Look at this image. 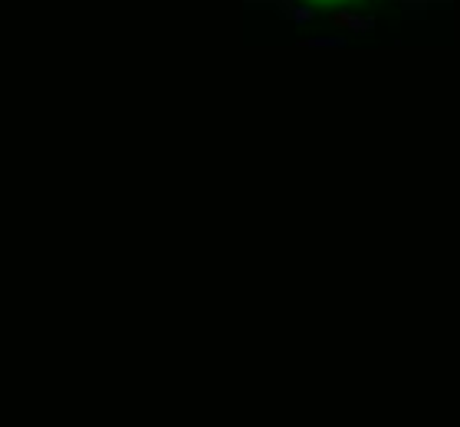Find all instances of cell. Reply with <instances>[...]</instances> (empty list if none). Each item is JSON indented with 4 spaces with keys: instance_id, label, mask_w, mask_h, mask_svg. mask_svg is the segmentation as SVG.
Returning <instances> with one entry per match:
<instances>
[{
    "instance_id": "cell-1",
    "label": "cell",
    "mask_w": 460,
    "mask_h": 427,
    "mask_svg": "<svg viewBox=\"0 0 460 427\" xmlns=\"http://www.w3.org/2000/svg\"><path fill=\"white\" fill-rule=\"evenodd\" d=\"M335 20V26H345V30H352V33H372L375 30V20L372 16H358V13H335L332 16Z\"/></svg>"
},
{
    "instance_id": "cell-2",
    "label": "cell",
    "mask_w": 460,
    "mask_h": 427,
    "mask_svg": "<svg viewBox=\"0 0 460 427\" xmlns=\"http://www.w3.org/2000/svg\"><path fill=\"white\" fill-rule=\"evenodd\" d=\"M306 46H319V49H342L345 36H319V40H306Z\"/></svg>"
},
{
    "instance_id": "cell-3",
    "label": "cell",
    "mask_w": 460,
    "mask_h": 427,
    "mask_svg": "<svg viewBox=\"0 0 460 427\" xmlns=\"http://www.w3.org/2000/svg\"><path fill=\"white\" fill-rule=\"evenodd\" d=\"M312 16H316V10H312V7H293L289 20H296V23H309Z\"/></svg>"
}]
</instances>
